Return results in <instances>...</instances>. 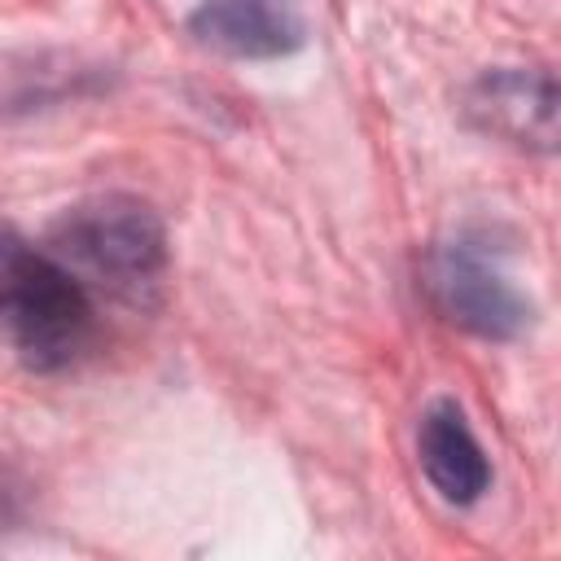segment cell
Returning a JSON list of instances; mask_svg holds the SVG:
<instances>
[{
  "mask_svg": "<svg viewBox=\"0 0 561 561\" xmlns=\"http://www.w3.org/2000/svg\"><path fill=\"white\" fill-rule=\"evenodd\" d=\"M4 324L13 351L35 373L70 368L96 333L92 289L53 254L22 241L4 250Z\"/></svg>",
  "mask_w": 561,
  "mask_h": 561,
  "instance_id": "cell-1",
  "label": "cell"
},
{
  "mask_svg": "<svg viewBox=\"0 0 561 561\" xmlns=\"http://www.w3.org/2000/svg\"><path fill=\"white\" fill-rule=\"evenodd\" d=\"M48 250L92 289L140 302L167 263V237L158 215L136 197H96L66 210L53 224Z\"/></svg>",
  "mask_w": 561,
  "mask_h": 561,
  "instance_id": "cell-2",
  "label": "cell"
},
{
  "mask_svg": "<svg viewBox=\"0 0 561 561\" xmlns=\"http://www.w3.org/2000/svg\"><path fill=\"white\" fill-rule=\"evenodd\" d=\"M425 289L451 324L482 337H513L530 316L526 298L508 285L495 254H486V245L469 237L447 241L425 259Z\"/></svg>",
  "mask_w": 561,
  "mask_h": 561,
  "instance_id": "cell-3",
  "label": "cell"
},
{
  "mask_svg": "<svg viewBox=\"0 0 561 561\" xmlns=\"http://www.w3.org/2000/svg\"><path fill=\"white\" fill-rule=\"evenodd\" d=\"M465 114L513 149L561 153V79L548 70L504 66L478 75L465 92Z\"/></svg>",
  "mask_w": 561,
  "mask_h": 561,
  "instance_id": "cell-4",
  "label": "cell"
},
{
  "mask_svg": "<svg viewBox=\"0 0 561 561\" xmlns=\"http://www.w3.org/2000/svg\"><path fill=\"white\" fill-rule=\"evenodd\" d=\"M188 31L228 57H280L307 35L302 0H206Z\"/></svg>",
  "mask_w": 561,
  "mask_h": 561,
  "instance_id": "cell-5",
  "label": "cell"
},
{
  "mask_svg": "<svg viewBox=\"0 0 561 561\" xmlns=\"http://www.w3.org/2000/svg\"><path fill=\"white\" fill-rule=\"evenodd\" d=\"M416 456L421 469L430 478V486L447 500V504H473L486 482H491V465L465 421V412L451 399H438L416 430Z\"/></svg>",
  "mask_w": 561,
  "mask_h": 561,
  "instance_id": "cell-6",
  "label": "cell"
}]
</instances>
